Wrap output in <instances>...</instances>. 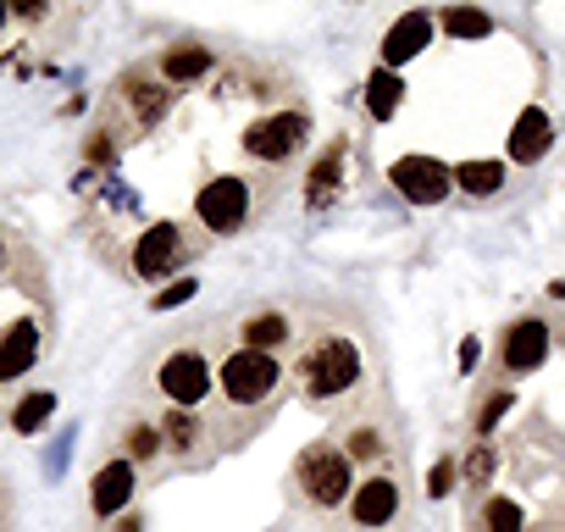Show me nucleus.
Masks as SVG:
<instances>
[{"mask_svg":"<svg viewBox=\"0 0 565 532\" xmlns=\"http://www.w3.org/2000/svg\"><path fill=\"white\" fill-rule=\"evenodd\" d=\"M543 355H548V328H543L537 317L515 322L510 339H504V366H510V372H532Z\"/></svg>","mask_w":565,"mask_h":532,"instance_id":"obj_12","label":"nucleus"},{"mask_svg":"<svg viewBox=\"0 0 565 532\" xmlns=\"http://www.w3.org/2000/svg\"><path fill=\"white\" fill-rule=\"evenodd\" d=\"M183 300H194V278H183V284H172L161 300H156V311H172V306H183Z\"/></svg>","mask_w":565,"mask_h":532,"instance_id":"obj_30","label":"nucleus"},{"mask_svg":"<svg viewBox=\"0 0 565 532\" xmlns=\"http://www.w3.org/2000/svg\"><path fill=\"white\" fill-rule=\"evenodd\" d=\"M488 471H493V449L482 444V449L466 460V482H488Z\"/></svg>","mask_w":565,"mask_h":532,"instance_id":"obj_29","label":"nucleus"},{"mask_svg":"<svg viewBox=\"0 0 565 532\" xmlns=\"http://www.w3.org/2000/svg\"><path fill=\"white\" fill-rule=\"evenodd\" d=\"M12 7H18V12H29V18H34V12H45V0H12Z\"/></svg>","mask_w":565,"mask_h":532,"instance_id":"obj_32","label":"nucleus"},{"mask_svg":"<svg viewBox=\"0 0 565 532\" xmlns=\"http://www.w3.org/2000/svg\"><path fill=\"white\" fill-rule=\"evenodd\" d=\"M34 355H40V328L29 317L0 333V377H23L34 366Z\"/></svg>","mask_w":565,"mask_h":532,"instance_id":"obj_14","label":"nucleus"},{"mask_svg":"<svg viewBox=\"0 0 565 532\" xmlns=\"http://www.w3.org/2000/svg\"><path fill=\"white\" fill-rule=\"evenodd\" d=\"M156 449H161V427H134V433H128V455H134V460H150Z\"/></svg>","mask_w":565,"mask_h":532,"instance_id":"obj_25","label":"nucleus"},{"mask_svg":"<svg viewBox=\"0 0 565 532\" xmlns=\"http://www.w3.org/2000/svg\"><path fill=\"white\" fill-rule=\"evenodd\" d=\"M427 40H433V18H427V12H405V18L383 34V62H388V67H399V62L422 56V51H427Z\"/></svg>","mask_w":565,"mask_h":532,"instance_id":"obj_9","label":"nucleus"},{"mask_svg":"<svg viewBox=\"0 0 565 532\" xmlns=\"http://www.w3.org/2000/svg\"><path fill=\"white\" fill-rule=\"evenodd\" d=\"M548 139H554V128H548V111H537V106H526V111L515 117V134H510V161H521V167H532V161H543V150H548Z\"/></svg>","mask_w":565,"mask_h":532,"instance_id":"obj_11","label":"nucleus"},{"mask_svg":"<svg viewBox=\"0 0 565 532\" xmlns=\"http://www.w3.org/2000/svg\"><path fill=\"white\" fill-rule=\"evenodd\" d=\"M394 510H399V488L388 477H372V482H361L350 493V515L361 526H383V521H394Z\"/></svg>","mask_w":565,"mask_h":532,"instance_id":"obj_10","label":"nucleus"},{"mask_svg":"<svg viewBox=\"0 0 565 532\" xmlns=\"http://www.w3.org/2000/svg\"><path fill=\"white\" fill-rule=\"evenodd\" d=\"M471 366H477V339L460 344V372H471Z\"/></svg>","mask_w":565,"mask_h":532,"instance_id":"obj_31","label":"nucleus"},{"mask_svg":"<svg viewBox=\"0 0 565 532\" xmlns=\"http://www.w3.org/2000/svg\"><path fill=\"white\" fill-rule=\"evenodd\" d=\"M449 488H455V460H438V466H433V477H427V493H433V499H444Z\"/></svg>","mask_w":565,"mask_h":532,"instance_id":"obj_28","label":"nucleus"},{"mask_svg":"<svg viewBox=\"0 0 565 532\" xmlns=\"http://www.w3.org/2000/svg\"><path fill=\"white\" fill-rule=\"evenodd\" d=\"M449 178H455L466 194H493V189L504 183V161H460Z\"/></svg>","mask_w":565,"mask_h":532,"instance_id":"obj_16","label":"nucleus"},{"mask_svg":"<svg viewBox=\"0 0 565 532\" xmlns=\"http://www.w3.org/2000/svg\"><path fill=\"white\" fill-rule=\"evenodd\" d=\"M244 211H249L244 178H211V183L200 189V222H205L211 233H233V227L244 222Z\"/></svg>","mask_w":565,"mask_h":532,"instance_id":"obj_7","label":"nucleus"},{"mask_svg":"<svg viewBox=\"0 0 565 532\" xmlns=\"http://www.w3.org/2000/svg\"><path fill=\"white\" fill-rule=\"evenodd\" d=\"M211 67V56L200 51V45H172L167 56H161V73H167V84H189V78H200Z\"/></svg>","mask_w":565,"mask_h":532,"instance_id":"obj_15","label":"nucleus"},{"mask_svg":"<svg viewBox=\"0 0 565 532\" xmlns=\"http://www.w3.org/2000/svg\"><path fill=\"white\" fill-rule=\"evenodd\" d=\"M444 29H449L455 40H482V34H493V18L477 12V7H449V12H444Z\"/></svg>","mask_w":565,"mask_h":532,"instance_id":"obj_18","label":"nucleus"},{"mask_svg":"<svg viewBox=\"0 0 565 532\" xmlns=\"http://www.w3.org/2000/svg\"><path fill=\"white\" fill-rule=\"evenodd\" d=\"M277 377H282V366H277V355L271 350H233L227 361H222V394L233 400V405H260L271 389H277Z\"/></svg>","mask_w":565,"mask_h":532,"instance_id":"obj_2","label":"nucleus"},{"mask_svg":"<svg viewBox=\"0 0 565 532\" xmlns=\"http://www.w3.org/2000/svg\"><path fill=\"white\" fill-rule=\"evenodd\" d=\"M510 400H515L510 389H499V394H488V405H482V416H477V427H482V433H493V427H499V416L510 411Z\"/></svg>","mask_w":565,"mask_h":532,"instance_id":"obj_26","label":"nucleus"},{"mask_svg":"<svg viewBox=\"0 0 565 532\" xmlns=\"http://www.w3.org/2000/svg\"><path fill=\"white\" fill-rule=\"evenodd\" d=\"M244 339H249V350H277L282 339H289V322H282V317H255L244 328Z\"/></svg>","mask_w":565,"mask_h":532,"instance_id":"obj_21","label":"nucleus"},{"mask_svg":"<svg viewBox=\"0 0 565 532\" xmlns=\"http://www.w3.org/2000/svg\"><path fill=\"white\" fill-rule=\"evenodd\" d=\"M128 499H134V460H111V466H100V471H95V493H89L95 515H117Z\"/></svg>","mask_w":565,"mask_h":532,"instance_id":"obj_13","label":"nucleus"},{"mask_svg":"<svg viewBox=\"0 0 565 532\" xmlns=\"http://www.w3.org/2000/svg\"><path fill=\"white\" fill-rule=\"evenodd\" d=\"M355 377H361V350H355V344H344V339L322 344V350L306 361V383H311V394H317V400L355 389Z\"/></svg>","mask_w":565,"mask_h":532,"instance_id":"obj_3","label":"nucleus"},{"mask_svg":"<svg viewBox=\"0 0 565 532\" xmlns=\"http://www.w3.org/2000/svg\"><path fill=\"white\" fill-rule=\"evenodd\" d=\"M482 526H488V532H521V504L488 499V504H482Z\"/></svg>","mask_w":565,"mask_h":532,"instance_id":"obj_22","label":"nucleus"},{"mask_svg":"<svg viewBox=\"0 0 565 532\" xmlns=\"http://www.w3.org/2000/svg\"><path fill=\"white\" fill-rule=\"evenodd\" d=\"M7 12H12V0H0V23H7Z\"/></svg>","mask_w":565,"mask_h":532,"instance_id":"obj_33","label":"nucleus"},{"mask_svg":"<svg viewBox=\"0 0 565 532\" xmlns=\"http://www.w3.org/2000/svg\"><path fill=\"white\" fill-rule=\"evenodd\" d=\"M178 249H183L178 227H172V222H156V227L134 244V273H139V278H167L172 266H178Z\"/></svg>","mask_w":565,"mask_h":532,"instance_id":"obj_8","label":"nucleus"},{"mask_svg":"<svg viewBox=\"0 0 565 532\" xmlns=\"http://www.w3.org/2000/svg\"><path fill=\"white\" fill-rule=\"evenodd\" d=\"M394 189L405 194V200H416V205H438L444 194H449V167H438L433 156H405V161H394Z\"/></svg>","mask_w":565,"mask_h":532,"instance_id":"obj_6","label":"nucleus"},{"mask_svg":"<svg viewBox=\"0 0 565 532\" xmlns=\"http://www.w3.org/2000/svg\"><path fill=\"white\" fill-rule=\"evenodd\" d=\"M306 134H311V123H306L300 111H277V117H260V123L244 134V150H249L255 161H282V156H295V150L306 145Z\"/></svg>","mask_w":565,"mask_h":532,"instance_id":"obj_4","label":"nucleus"},{"mask_svg":"<svg viewBox=\"0 0 565 532\" xmlns=\"http://www.w3.org/2000/svg\"><path fill=\"white\" fill-rule=\"evenodd\" d=\"M51 411H56V394H29V400L12 411V427H18V433H40V427L51 422Z\"/></svg>","mask_w":565,"mask_h":532,"instance_id":"obj_20","label":"nucleus"},{"mask_svg":"<svg viewBox=\"0 0 565 532\" xmlns=\"http://www.w3.org/2000/svg\"><path fill=\"white\" fill-rule=\"evenodd\" d=\"M344 455H350V460H377V455H383V433H377V427H355Z\"/></svg>","mask_w":565,"mask_h":532,"instance_id":"obj_24","label":"nucleus"},{"mask_svg":"<svg viewBox=\"0 0 565 532\" xmlns=\"http://www.w3.org/2000/svg\"><path fill=\"white\" fill-rule=\"evenodd\" d=\"M399 95H405V84L394 78V67H383V73H372V84H366V111H372V117H394V111H399Z\"/></svg>","mask_w":565,"mask_h":532,"instance_id":"obj_17","label":"nucleus"},{"mask_svg":"<svg viewBox=\"0 0 565 532\" xmlns=\"http://www.w3.org/2000/svg\"><path fill=\"white\" fill-rule=\"evenodd\" d=\"M205 389H211V366H205L200 350H178V355L161 361V394H167L172 405L189 411V405L205 400Z\"/></svg>","mask_w":565,"mask_h":532,"instance_id":"obj_5","label":"nucleus"},{"mask_svg":"<svg viewBox=\"0 0 565 532\" xmlns=\"http://www.w3.org/2000/svg\"><path fill=\"white\" fill-rule=\"evenodd\" d=\"M295 488H300L311 504H322V510L344 504V499L355 493V482H350V455L333 449V444H311V449L300 455V466H295Z\"/></svg>","mask_w":565,"mask_h":532,"instance_id":"obj_1","label":"nucleus"},{"mask_svg":"<svg viewBox=\"0 0 565 532\" xmlns=\"http://www.w3.org/2000/svg\"><path fill=\"white\" fill-rule=\"evenodd\" d=\"M161 438H172L178 449H194V438H200V422H189V411L178 405V411L167 416V427H161Z\"/></svg>","mask_w":565,"mask_h":532,"instance_id":"obj_23","label":"nucleus"},{"mask_svg":"<svg viewBox=\"0 0 565 532\" xmlns=\"http://www.w3.org/2000/svg\"><path fill=\"white\" fill-rule=\"evenodd\" d=\"M339 167H344V145H333V150L311 167V205H322V200L339 189Z\"/></svg>","mask_w":565,"mask_h":532,"instance_id":"obj_19","label":"nucleus"},{"mask_svg":"<svg viewBox=\"0 0 565 532\" xmlns=\"http://www.w3.org/2000/svg\"><path fill=\"white\" fill-rule=\"evenodd\" d=\"M134 106H139V117H145V123H156V117L167 111V89H139V95H134Z\"/></svg>","mask_w":565,"mask_h":532,"instance_id":"obj_27","label":"nucleus"}]
</instances>
